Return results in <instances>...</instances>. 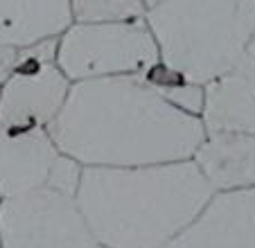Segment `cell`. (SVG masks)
I'll return each mask as SVG.
<instances>
[{"instance_id":"4","label":"cell","mask_w":255,"mask_h":248,"mask_svg":"<svg viewBox=\"0 0 255 248\" xmlns=\"http://www.w3.org/2000/svg\"><path fill=\"white\" fill-rule=\"evenodd\" d=\"M57 66L70 84L109 77H144L160 63L144 18L72 23L57 38Z\"/></svg>"},{"instance_id":"14","label":"cell","mask_w":255,"mask_h":248,"mask_svg":"<svg viewBox=\"0 0 255 248\" xmlns=\"http://www.w3.org/2000/svg\"><path fill=\"white\" fill-rule=\"evenodd\" d=\"M235 70L240 72V75H244V77H246V81H249L251 86L255 88V36H253V41L249 43L246 52L242 54V59L237 61Z\"/></svg>"},{"instance_id":"15","label":"cell","mask_w":255,"mask_h":248,"mask_svg":"<svg viewBox=\"0 0 255 248\" xmlns=\"http://www.w3.org/2000/svg\"><path fill=\"white\" fill-rule=\"evenodd\" d=\"M144 2H147V5L151 7V5H154V2H158V0H144Z\"/></svg>"},{"instance_id":"7","label":"cell","mask_w":255,"mask_h":248,"mask_svg":"<svg viewBox=\"0 0 255 248\" xmlns=\"http://www.w3.org/2000/svg\"><path fill=\"white\" fill-rule=\"evenodd\" d=\"M165 248H255V187L217 192Z\"/></svg>"},{"instance_id":"5","label":"cell","mask_w":255,"mask_h":248,"mask_svg":"<svg viewBox=\"0 0 255 248\" xmlns=\"http://www.w3.org/2000/svg\"><path fill=\"white\" fill-rule=\"evenodd\" d=\"M0 248H106L75 196L50 187L0 199Z\"/></svg>"},{"instance_id":"9","label":"cell","mask_w":255,"mask_h":248,"mask_svg":"<svg viewBox=\"0 0 255 248\" xmlns=\"http://www.w3.org/2000/svg\"><path fill=\"white\" fill-rule=\"evenodd\" d=\"M190 160L215 194L255 187V133L206 131Z\"/></svg>"},{"instance_id":"10","label":"cell","mask_w":255,"mask_h":248,"mask_svg":"<svg viewBox=\"0 0 255 248\" xmlns=\"http://www.w3.org/2000/svg\"><path fill=\"white\" fill-rule=\"evenodd\" d=\"M70 25V0H0L2 48H32L57 41Z\"/></svg>"},{"instance_id":"2","label":"cell","mask_w":255,"mask_h":248,"mask_svg":"<svg viewBox=\"0 0 255 248\" xmlns=\"http://www.w3.org/2000/svg\"><path fill=\"white\" fill-rule=\"evenodd\" d=\"M215 192L192 160L84 167L75 203L106 248H165Z\"/></svg>"},{"instance_id":"12","label":"cell","mask_w":255,"mask_h":248,"mask_svg":"<svg viewBox=\"0 0 255 248\" xmlns=\"http://www.w3.org/2000/svg\"><path fill=\"white\" fill-rule=\"evenodd\" d=\"M82 165L77 160H72L70 156L59 151L57 160H54L52 169L48 174V181H45V187L50 190H57L61 194H68V196H75L77 192V185H79V178H82Z\"/></svg>"},{"instance_id":"11","label":"cell","mask_w":255,"mask_h":248,"mask_svg":"<svg viewBox=\"0 0 255 248\" xmlns=\"http://www.w3.org/2000/svg\"><path fill=\"white\" fill-rule=\"evenodd\" d=\"M144 0H70L72 23H116L144 18Z\"/></svg>"},{"instance_id":"1","label":"cell","mask_w":255,"mask_h":248,"mask_svg":"<svg viewBox=\"0 0 255 248\" xmlns=\"http://www.w3.org/2000/svg\"><path fill=\"white\" fill-rule=\"evenodd\" d=\"M48 133L82 167H142L190 160L206 126L144 75L72 84Z\"/></svg>"},{"instance_id":"6","label":"cell","mask_w":255,"mask_h":248,"mask_svg":"<svg viewBox=\"0 0 255 248\" xmlns=\"http://www.w3.org/2000/svg\"><path fill=\"white\" fill-rule=\"evenodd\" d=\"M57 41L25 48L16 70L0 84V124L7 129H48L70 93L57 66Z\"/></svg>"},{"instance_id":"3","label":"cell","mask_w":255,"mask_h":248,"mask_svg":"<svg viewBox=\"0 0 255 248\" xmlns=\"http://www.w3.org/2000/svg\"><path fill=\"white\" fill-rule=\"evenodd\" d=\"M144 20L160 66L206 86L237 66L255 36V0H158Z\"/></svg>"},{"instance_id":"13","label":"cell","mask_w":255,"mask_h":248,"mask_svg":"<svg viewBox=\"0 0 255 248\" xmlns=\"http://www.w3.org/2000/svg\"><path fill=\"white\" fill-rule=\"evenodd\" d=\"M25 54V48H2L0 45V84L16 70Z\"/></svg>"},{"instance_id":"8","label":"cell","mask_w":255,"mask_h":248,"mask_svg":"<svg viewBox=\"0 0 255 248\" xmlns=\"http://www.w3.org/2000/svg\"><path fill=\"white\" fill-rule=\"evenodd\" d=\"M57 156L48 129L18 131L0 124V199L45 187Z\"/></svg>"}]
</instances>
